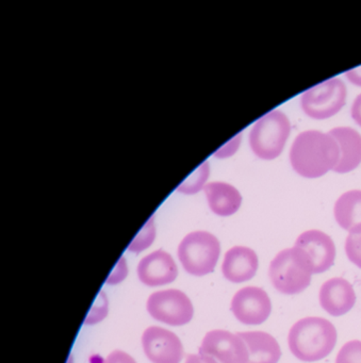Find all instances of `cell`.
<instances>
[{
  "mask_svg": "<svg viewBox=\"0 0 361 363\" xmlns=\"http://www.w3.org/2000/svg\"><path fill=\"white\" fill-rule=\"evenodd\" d=\"M340 150L335 140L328 133L307 130L299 133L291 146L290 163L304 178L322 177L339 162Z\"/></svg>",
  "mask_w": 361,
  "mask_h": 363,
  "instance_id": "6da1fadb",
  "label": "cell"
},
{
  "mask_svg": "<svg viewBox=\"0 0 361 363\" xmlns=\"http://www.w3.org/2000/svg\"><path fill=\"white\" fill-rule=\"evenodd\" d=\"M337 343V330L326 318L309 316L297 320L290 328L289 348L293 356L304 362L326 358Z\"/></svg>",
  "mask_w": 361,
  "mask_h": 363,
  "instance_id": "7a4b0ae2",
  "label": "cell"
},
{
  "mask_svg": "<svg viewBox=\"0 0 361 363\" xmlns=\"http://www.w3.org/2000/svg\"><path fill=\"white\" fill-rule=\"evenodd\" d=\"M313 263L307 252L293 246L276 255L269 267V277L274 288L284 295L304 292L311 282Z\"/></svg>",
  "mask_w": 361,
  "mask_h": 363,
  "instance_id": "3957f363",
  "label": "cell"
},
{
  "mask_svg": "<svg viewBox=\"0 0 361 363\" xmlns=\"http://www.w3.org/2000/svg\"><path fill=\"white\" fill-rule=\"evenodd\" d=\"M177 255L187 273L195 277H203L216 269L220 259L221 243L211 233L192 231L180 242Z\"/></svg>",
  "mask_w": 361,
  "mask_h": 363,
  "instance_id": "277c9868",
  "label": "cell"
},
{
  "mask_svg": "<svg viewBox=\"0 0 361 363\" xmlns=\"http://www.w3.org/2000/svg\"><path fill=\"white\" fill-rule=\"evenodd\" d=\"M291 133L288 116L273 110L259 118L250 133L252 152L262 160H274L280 156Z\"/></svg>",
  "mask_w": 361,
  "mask_h": 363,
  "instance_id": "5b68a950",
  "label": "cell"
},
{
  "mask_svg": "<svg viewBox=\"0 0 361 363\" xmlns=\"http://www.w3.org/2000/svg\"><path fill=\"white\" fill-rule=\"evenodd\" d=\"M346 86L339 78H331L312 86L301 95V106L313 120H327L345 106Z\"/></svg>",
  "mask_w": 361,
  "mask_h": 363,
  "instance_id": "8992f818",
  "label": "cell"
},
{
  "mask_svg": "<svg viewBox=\"0 0 361 363\" xmlns=\"http://www.w3.org/2000/svg\"><path fill=\"white\" fill-rule=\"evenodd\" d=\"M146 309L154 320L170 326H184L194 315L191 299L186 293L176 289L157 291L150 294Z\"/></svg>",
  "mask_w": 361,
  "mask_h": 363,
  "instance_id": "52a82bcc",
  "label": "cell"
},
{
  "mask_svg": "<svg viewBox=\"0 0 361 363\" xmlns=\"http://www.w3.org/2000/svg\"><path fill=\"white\" fill-rule=\"evenodd\" d=\"M201 354L216 359L218 363H248V346L238 333L214 329L206 333L199 347Z\"/></svg>",
  "mask_w": 361,
  "mask_h": 363,
  "instance_id": "ba28073f",
  "label": "cell"
},
{
  "mask_svg": "<svg viewBox=\"0 0 361 363\" xmlns=\"http://www.w3.org/2000/svg\"><path fill=\"white\" fill-rule=\"evenodd\" d=\"M144 354L152 363H180L184 358V345L173 331L150 326L142 335Z\"/></svg>",
  "mask_w": 361,
  "mask_h": 363,
  "instance_id": "9c48e42d",
  "label": "cell"
},
{
  "mask_svg": "<svg viewBox=\"0 0 361 363\" xmlns=\"http://www.w3.org/2000/svg\"><path fill=\"white\" fill-rule=\"evenodd\" d=\"M231 312L244 325H260L269 318L272 303L263 289L250 286L240 289L231 305Z\"/></svg>",
  "mask_w": 361,
  "mask_h": 363,
  "instance_id": "30bf717a",
  "label": "cell"
},
{
  "mask_svg": "<svg viewBox=\"0 0 361 363\" xmlns=\"http://www.w3.org/2000/svg\"><path fill=\"white\" fill-rule=\"evenodd\" d=\"M137 274L142 284L150 288H157L175 281L178 267L169 252L158 250L146 255L140 260Z\"/></svg>",
  "mask_w": 361,
  "mask_h": 363,
  "instance_id": "8fae6325",
  "label": "cell"
},
{
  "mask_svg": "<svg viewBox=\"0 0 361 363\" xmlns=\"http://www.w3.org/2000/svg\"><path fill=\"white\" fill-rule=\"evenodd\" d=\"M294 246L307 252L313 263L314 274L328 271L335 259V246L326 233L316 229L305 231L299 235Z\"/></svg>",
  "mask_w": 361,
  "mask_h": 363,
  "instance_id": "7c38bea8",
  "label": "cell"
},
{
  "mask_svg": "<svg viewBox=\"0 0 361 363\" xmlns=\"http://www.w3.org/2000/svg\"><path fill=\"white\" fill-rule=\"evenodd\" d=\"M321 307L333 316L350 312L356 303V293L352 284L341 277L331 278L322 284L318 293Z\"/></svg>",
  "mask_w": 361,
  "mask_h": 363,
  "instance_id": "4fadbf2b",
  "label": "cell"
},
{
  "mask_svg": "<svg viewBox=\"0 0 361 363\" xmlns=\"http://www.w3.org/2000/svg\"><path fill=\"white\" fill-rule=\"evenodd\" d=\"M256 252L246 246H233L227 250L222 263L223 276L233 284L252 279L258 271Z\"/></svg>",
  "mask_w": 361,
  "mask_h": 363,
  "instance_id": "5bb4252c",
  "label": "cell"
},
{
  "mask_svg": "<svg viewBox=\"0 0 361 363\" xmlns=\"http://www.w3.org/2000/svg\"><path fill=\"white\" fill-rule=\"evenodd\" d=\"M339 146V162L333 171L346 174L354 171L361 163V135L350 127H335L328 131Z\"/></svg>",
  "mask_w": 361,
  "mask_h": 363,
  "instance_id": "9a60e30c",
  "label": "cell"
},
{
  "mask_svg": "<svg viewBox=\"0 0 361 363\" xmlns=\"http://www.w3.org/2000/svg\"><path fill=\"white\" fill-rule=\"evenodd\" d=\"M206 199L210 210L216 216H233L241 207L242 196L233 184L223 182H209L204 188Z\"/></svg>",
  "mask_w": 361,
  "mask_h": 363,
  "instance_id": "2e32d148",
  "label": "cell"
},
{
  "mask_svg": "<svg viewBox=\"0 0 361 363\" xmlns=\"http://www.w3.org/2000/svg\"><path fill=\"white\" fill-rule=\"evenodd\" d=\"M238 335L248 346V363H277L282 357V350L277 340L265 331H245Z\"/></svg>",
  "mask_w": 361,
  "mask_h": 363,
  "instance_id": "e0dca14e",
  "label": "cell"
},
{
  "mask_svg": "<svg viewBox=\"0 0 361 363\" xmlns=\"http://www.w3.org/2000/svg\"><path fill=\"white\" fill-rule=\"evenodd\" d=\"M333 216L344 230L350 231L361 225V191L352 190L343 193L335 201Z\"/></svg>",
  "mask_w": 361,
  "mask_h": 363,
  "instance_id": "ac0fdd59",
  "label": "cell"
},
{
  "mask_svg": "<svg viewBox=\"0 0 361 363\" xmlns=\"http://www.w3.org/2000/svg\"><path fill=\"white\" fill-rule=\"evenodd\" d=\"M209 175L210 165L208 161H205L178 186V192L184 195L196 194L199 191L204 190Z\"/></svg>",
  "mask_w": 361,
  "mask_h": 363,
  "instance_id": "d6986e66",
  "label": "cell"
},
{
  "mask_svg": "<svg viewBox=\"0 0 361 363\" xmlns=\"http://www.w3.org/2000/svg\"><path fill=\"white\" fill-rule=\"evenodd\" d=\"M156 239V226H155L154 216L150 218L144 225L143 228L139 231L135 239L128 245V250L135 254H140L152 246Z\"/></svg>",
  "mask_w": 361,
  "mask_h": 363,
  "instance_id": "ffe728a7",
  "label": "cell"
},
{
  "mask_svg": "<svg viewBox=\"0 0 361 363\" xmlns=\"http://www.w3.org/2000/svg\"><path fill=\"white\" fill-rule=\"evenodd\" d=\"M345 254L352 264L361 269V225L348 231L345 240Z\"/></svg>",
  "mask_w": 361,
  "mask_h": 363,
  "instance_id": "44dd1931",
  "label": "cell"
},
{
  "mask_svg": "<svg viewBox=\"0 0 361 363\" xmlns=\"http://www.w3.org/2000/svg\"><path fill=\"white\" fill-rule=\"evenodd\" d=\"M335 363H361V341L352 340L342 346Z\"/></svg>",
  "mask_w": 361,
  "mask_h": 363,
  "instance_id": "7402d4cb",
  "label": "cell"
},
{
  "mask_svg": "<svg viewBox=\"0 0 361 363\" xmlns=\"http://www.w3.org/2000/svg\"><path fill=\"white\" fill-rule=\"evenodd\" d=\"M108 314V299L105 293L101 291L97 296L96 301L93 305L92 309L89 312L88 316L84 320V324L94 325L101 322Z\"/></svg>",
  "mask_w": 361,
  "mask_h": 363,
  "instance_id": "603a6c76",
  "label": "cell"
},
{
  "mask_svg": "<svg viewBox=\"0 0 361 363\" xmlns=\"http://www.w3.org/2000/svg\"><path fill=\"white\" fill-rule=\"evenodd\" d=\"M127 275H128V267H127L126 259L121 257L113 271L110 273L109 277L106 280V284L111 286L121 284L123 280L126 279Z\"/></svg>",
  "mask_w": 361,
  "mask_h": 363,
  "instance_id": "cb8c5ba5",
  "label": "cell"
},
{
  "mask_svg": "<svg viewBox=\"0 0 361 363\" xmlns=\"http://www.w3.org/2000/svg\"><path fill=\"white\" fill-rule=\"evenodd\" d=\"M240 142H241V133L235 135V137L233 138V140H231L228 143L225 144L223 147L216 150V152H214V157H216V158L224 159L233 156V155L237 152L238 148H239Z\"/></svg>",
  "mask_w": 361,
  "mask_h": 363,
  "instance_id": "d4e9b609",
  "label": "cell"
},
{
  "mask_svg": "<svg viewBox=\"0 0 361 363\" xmlns=\"http://www.w3.org/2000/svg\"><path fill=\"white\" fill-rule=\"evenodd\" d=\"M103 363H137V361L126 352L116 350L110 352Z\"/></svg>",
  "mask_w": 361,
  "mask_h": 363,
  "instance_id": "484cf974",
  "label": "cell"
},
{
  "mask_svg": "<svg viewBox=\"0 0 361 363\" xmlns=\"http://www.w3.org/2000/svg\"><path fill=\"white\" fill-rule=\"evenodd\" d=\"M184 363H218L216 359L212 357L207 356V354H191L187 357L186 362Z\"/></svg>",
  "mask_w": 361,
  "mask_h": 363,
  "instance_id": "4316f807",
  "label": "cell"
},
{
  "mask_svg": "<svg viewBox=\"0 0 361 363\" xmlns=\"http://www.w3.org/2000/svg\"><path fill=\"white\" fill-rule=\"evenodd\" d=\"M350 114H352V118L354 122L361 127V94L355 99L354 103H352V109H350Z\"/></svg>",
  "mask_w": 361,
  "mask_h": 363,
  "instance_id": "83f0119b",
  "label": "cell"
},
{
  "mask_svg": "<svg viewBox=\"0 0 361 363\" xmlns=\"http://www.w3.org/2000/svg\"><path fill=\"white\" fill-rule=\"evenodd\" d=\"M345 77L350 84L361 88V67H355L350 71L345 72Z\"/></svg>",
  "mask_w": 361,
  "mask_h": 363,
  "instance_id": "f1b7e54d",
  "label": "cell"
}]
</instances>
